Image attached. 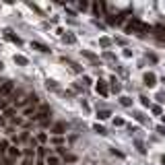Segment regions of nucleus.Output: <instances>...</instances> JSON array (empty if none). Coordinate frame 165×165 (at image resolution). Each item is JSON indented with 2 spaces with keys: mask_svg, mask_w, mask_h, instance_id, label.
<instances>
[{
  "mask_svg": "<svg viewBox=\"0 0 165 165\" xmlns=\"http://www.w3.org/2000/svg\"><path fill=\"white\" fill-rule=\"evenodd\" d=\"M12 91H15V85H12L11 81L0 85V97H8V95H12Z\"/></svg>",
  "mask_w": 165,
  "mask_h": 165,
  "instance_id": "f257e3e1",
  "label": "nucleus"
},
{
  "mask_svg": "<svg viewBox=\"0 0 165 165\" xmlns=\"http://www.w3.org/2000/svg\"><path fill=\"white\" fill-rule=\"evenodd\" d=\"M60 163H62V161H60V157H58V155H52V153L47 155L46 165H60Z\"/></svg>",
  "mask_w": 165,
  "mask_h": 165,
  "instance_id": "f03ea898",
  "label": "nucleus"
},
{
  "mask_svg": "<svg viewBox=\"0 0 165 165\" xmlns=\"http://www.w3.org/2000/svg\"><path fill=\"white\" fill-rule=\"evenodd\" d=\"M8 157H11V159H17V157H21V155H23V151H21V149H17V147H12L11 144V149H8Z\"/></svg>",
  "mask_w": 165,
  "mask_h": 165,
  "instance_id": "7ed1b4c3",
  "label": "nucleus"
},
{
  "mask_svg": "<svg viewBox=\"0 0 165 165\" xmlns=\"http://www.w3.org/2000/svg\"><path fill=\"white\" fill-rule=\"evenodd\" d=\"M155 81H157V76H155L153 72H147V74H144V85H147V87H153Z\"/></svg>",
  "mask_w": 165,
  "mask_h": 165,
  "instance_id": "20e7f679",
  "label": "nucleus"
},
{
  "mask_svg": "<svg viewBox=\"0 0 165 165\" xmlns=\"http://www.w3.org/2000/svg\"><path fill=\"white\" fill-rule=\"evenodd\" d=\"M8 149H11V142L6 141V138H2V141H0V155H6Z\"/></svg>",
  "mask_w": 165,
  "mask_h": 165,
  "instance_id": "39448f33",
  "label": "nucleus"
},
{
  "mask_svg": "<svg viewBox=\"0 0 165 165\" xmlns=\"http://www.w3.org/2000/svg\"><path fill=\"white\" fill-rule=\"evenodd\" d=\"M52 132H54V134H64V132H66V126H64L62 122H58V124H54Z\"/></svg>",
  "mask_w": 165,
  "mask_h": 165,
  "instance_id": "423d86ee",
  "label": "nucleus"
},
{
  "mask_svg": "<svg viewBox=\"0 0 165 165\" xmlns=\"http://www.w3.org/2000/svg\"><path fill=\"white\" fill-rule=\"evenodd\" d=\"M35 114H37L35 107H25V109H23V116H25V118H31V120H33V118H35Z\"/></svg>",
  "mask_w": 165,
  "mask_h": 165,
  "instance_id": "0eeeda50",
  "label": "nucleus"
},
{
  "mask_svg": "<svg viewBox=\"0 0 165 165\" xmlns=\"http://www.w3.org/2000/svg\"><path fill=\"white\" fill-rule=\"evenodd\" d=\"M23 155H25V159H33V157H35V149L29 147V149H25V151H23Z\"/></svg>",
  "mask_w": 165,
  "mask_h": 165,
  "instance_id": "6e6552de",
  "label": "nucleus"
},
{
  "mask_svg": "<svg viewBox=\"0 0 165 165\" xmlns=\"http://www.w3.org/2000/svg\"><path fill=\"white\" fill-rule=\"evenodd\" d=\"M31 47H35V50H39V52H50L44 44H37V41H31Z\"/></svg>",
  "mask_w": 165,
  "mask_h": 165,
  "instance_id": "1a4fd4ad",
  "label": "nucleus"
},
{
  "mask_svg": "<svg viewBox=\"0 0 165 165\" xmlns=\"http://www.w3.org/2000/svg\"><path fill=\"white\" fill-rule=\"evenodd\" d=\"M4 118H15V109H12V107H6V109H4Z\"/></svg>",
  "mask_w": 165,
  "mask_h": 165,
  "instance_id": "9d476101",
  "label": "nucleus"
},
{
  "mask_svg": "<svg viewBox=\"0 0 165 165\" xmlns=\"http://www.w3.org/2000/svg\"><path fill=\"white\" fill-rule=\"evenodd\" d=\"M97 91H99L101 95H107V87H105V85H103L101 81H99V85H97Z\"/></svg>",
  "mask_w": 165,
  "mask_h": 165,
  "instance_id": "9b49d317",
  "label": "nucleus"
},
{
  "mask_svg": "<svg viewBox=\"0 0 165 165\" xmlns=\"http://www.w3.org/2000/svg\"><path fill=\"white\" fill-rule=\"evenodd\" d=\"M15 62L21 64V66H25V64H27V58H25V56H15Z\"/></svg>",
  "mask_w": 165,
  "mask_h": 165,
  "instance_id": "f8f14e48",
  "label": "nucleus"
},
{
  "mask_svg": "<svg viewBox=\"0 0 165 165\" xmlns=\"http://www.w3.org/2000/svg\"><path fill=\"white\" fill-rule=\"evenodd\" d=\"M120 103H122V105H126V107H128L130 103H132V101H130V97H120Z\"/></svg>",
  "mask_w": 165,
  "mask_h": 165,
  "instance_id": "ddd939ff",
  "label": "nucleus"
},
{
  "mask_svg": "<svg viewBox=\"0 0 165 165\" xmlns=\"http://www.w3.org/2000/svg\"><path fill=\"white\" fill-rule=\"evenodd\" d=\"M112 91H120V85H118V81H116V79H112Z\"/></svg>",
  "mask_w": 165,
  "mask_h": 165,
  "instance_id": "4468645a",
  "label": "nucleus"
},
{
  "mask_svg": "<svg viewBox=\"0 0 165 165\" xmlns=\"http://www.w3.org/2000/svg\"><path fill=\"white\" fill-rule=\"evenodd\" d=\"M97 118H99V120H107V118H109V112H99Z\"/></svg>",
  "mask_w": 165,
  "mask_h": 165,
  "instance_id": "2eb2a0df",
  "label": "nucleus"
},
{
  "mask_svg": "<svg viewBox=\"0 0 165 165\" xmlns=\"http://www.w3.org/2000/svg\"><path fill=\"white\" fill-rule=\"evenodd\" d=\"M35 153L39 155V157H44V155H47V151H46V147H39V149H37Z\"/></svg>",
  "mask_w": 165,
  "mask_h": 165,
  "instance_id": "dca6fc26",
  "label": "nucleus"
},
{
  "mask_svg": "<svg viewBox=\"0 0 165 165\" xmlns=\"http://www.w3.org/2000/svg\"><path fill=\"white\" fill-rule=\"evenodd\" d=\"M35 141H37V142H46V141H47V136H46V134H37Z\"/></svg>",
  "mask_w": 165,
  "mask_h": 165,
  "instance_id": "f3484780",
  "label": "nucleus"
},
{
  "mask_svg": "<svg viewBox=\"0 0 165 165\" xmlns=\"http://www.w3.org/2000/svg\"><path fill=\"white\" fill-rule=\"evenodd\" d=\"M12 124H17V126H23V118H17V116H15V118H12Z\"/></svg>",
  "mask_w": 165,
  "mask_h": 165,
  "instance_id": "a211bd4d",
  "label": "nucleus"
},
{
  "mask_svg": "<svg viewBox=\"0 0 165 165\" xmlns=\"http://www.w3.org/2000/svg\"><path fill=\"white\" fill-rule=\"evenodd\" d=\"M47 89H58V85L54 81H47Z\"/></svg>",
  "mask_w": 165,
  "mask_h": 165,
  "instance_id": "6ab92c4d",
  "label": "nucleus"
},
{
  "mask_svg": "<svg viewBox=\"0 0 165 165\" xmlns=\"http://www.w3.org/2000/svg\"><path fill=\"white\" fill-rule=\"evenodd\" d=\"M64 41H68V44H74V37H72V35H64Z\"/></svg>",
  "mask_w": 165,
  "mask_h": 165,
  "instance_id": "aec40b11",
  "label": "nucleus"
},
{
  "mask_svg": "<svg viewBox=\"0 0 165 165\" xmlns=\"http://www.w3.org/2000/svg\"><path fill=\"white\" fill-rule=\"evenodd\" d=\"M21 165H33V163H31V159H25V161H23Z\"/></svg>",
  "mask_w": 165,
  "mask_h": 165,
  "instance_id": "412c9836",
  "label": "nucleus"
},
{
  "mask_svg": "<svg viewBox=\"0 0 165 165\" xmlns=\"http://www.w3.org/2000/svg\"><path fill=\"white\" fill-rule=\"evenodd\" d=\"M159 134H163V136H165V128H163V126L159 128Z\"/></svg>",
  "mask_w": 165,
  "mask_h": 165,
  "instance_id": "4be33fe9",
  "label": "nucleus"
},
{
  "mask_svg": "<svg viewBox=\"0 0 165 165\" xmlns=\"http://www.w3.org/2000/svg\"><path fill=\"white\" fill-rule=\"evenodd\" d=\"M35 165H46V161H37V163Z\"/></svg>",
  "mask_w": 165,
  "mask_h": 165,
  "instance_id": "5701e85b",
  "label": "nucleus"
},
{
  "mask_svg": "<svg viewBox=\"0 0 165 165\" xmlns=\"http://www.w3.org/2000/svg\"><path fill=\"white\" fill-rule=\"evenodd\" d=\"M161 163H163V165H165V155H163V157H161Z\"/></svg>",
  "mask_w": 165,
  "mask_h": 165,
  "instance_id": "b1692460",
  "label": "nucleus"
},
{
  "mask_svg": "<svg viewBox=\"0 0 165 165\" xmlns=\"http://www.w3.org/2000/svg\"><path fill=\"white\" fill-rule=\"evenodd\" d=\"M2 68H4V64H2V60H0V70H2Z\"/></svg>",
  "mask_w": 165,
  "mask_h": 165,
  "instance_id": "393cba45",
  "label": "nucleus"
}]
</instances>
